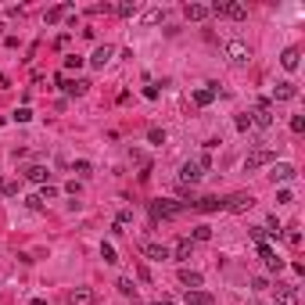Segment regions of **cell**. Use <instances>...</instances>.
Segmentation results:
<instances>
[{
	"instance_id": "1",
	"label": "cell",
	"mask_w": 305,
	"mask_h": 305,
	"mask_svg": "<svg viewBox=\"0 0 305 305\" xmlns=\"http://www.w3.org/2000/svg\"><path fill=\"white\" fill-rule=\"evenodd\" d=\"M223 58L230 61V65H244V61L251 58V47H248L244 40H226V43H223Z\"/></svg>"
},
{
	"instance_id": "2",
	"label": "cell",
	"mask_w": 305,
	"mask_h": 305,
	"mask_svg": "<svg viewBox=\"0 0 305 305\" xmlns=\"http://www.w3.org/2000/svg\"><path fill=\"white\" fill-rule=\"evenodd\" d=\"M183 212V201H169V197H158V201H151V216L155 219H173Z\"/></svg>"
},
{
	"instance_id": "3",
	"label": "cell",
	"mask_w": 305,
	"mask_h": 305,
	"mask_svg": "<svg viewBox=\"0 0 305 305\" xmlns=\"http://www.w3.org/2000/svg\"><path fill=\"white\" fill-rule=\"evenodd\" d=\"M205 176V169L197 165V158H190V162H183L180 165V187H194L197 180Z\"/></svg>"
},
{
	"instance_id": "4",
	"label": "cell",
	"mask_w": 305,
	"mask_h": 305,
	"mask_svg": "<svg viewBox=\"0 0 305 305\" xmlns=\"http://www.w3.org/2000/svg\"><path fill=\"white\" fill-rule=\"evenodd\" d=\"M258 258H262V266H266L269 273H280V269H284V258H280L277 251H273V248H269L266 241L258 244Z\"/></svg>"
},
{
	"instance_id": "5",
	"label": "cell",
	"mask_w": 305,
	"mask_h": 305,
	"mask_svg": "<svg viewBox=\"0 0 305 305\" xmlns=\"http://www.w3.org/2000/svg\"><path fill=\"white\" fill-rule=\"evenodd\" d=\"M269 162H273V151L258 147V151H251V155L244 158V173H255V169H262V165H269Z\"/></svg>"
},
{
	"instance_id": "6",
	"label": "cell",
	"mask_w": 305,
	"mask_h": 305,
	"mask_svg": "<svg viewBox=\"0 0 305 305\" xmlns=\"http://www.w3.org/2000/svg\"><path fill=\"white\" fill-rule=\"evenodd\" d=\"M248 208H255L251 194H230V197H226V212H237V216H241V212H248Z\"/></svg>"
},
{
	"instance_id": "7",
	"label": "cell",
	"mask_w": 305,
	"mask_h": 305,
	"mask_svg": "<svg viewBox=\"0 0 305 305\" xmlns=\"http://www.w3.org/2000/svg\"><path fill=\"white\" fill-rule=\"evenodd\" d=\"M68 305H97V291L94 287H75L68 295Z\"/></svg>"
},
{
	"instance_id": "8",
	"label": "cell",
	"mask_w": 305,
	"mask_h": 305,
	"mask_svg": "<svg viewBox=\"0 0 305 305\" xmlns=\"http://www.w3.org/2000/svg\"><path fill=\"white\" fill-rule=\"evenodd\" d=\"M273 295H277V305H298V287H291V284H277Z\"/></svg>"
},
{
	"instance_id": "9",
	"label": "cell",
	"mask_w": 305,
	"mask_h": 305,
	"mask_svg": "<svg viewBox=\"0 0 305 305\" xmlns=\"http://www.w3.org/2000/svg\"><path fill=\"white\" fill-rule=\"evenodd\" d=\"M144 255L151 258V262H165V258H173V251L165 248V244H158V241H147L144 244Z\"/></svg>"
},
{
	"instance_id": "10",
	"label": "cell",
	"mask_w": 305,
	"mask_h": 305,
	"mask_svg": "<svg viewBox=\"0 0 305 305\" xmlns=\"http://www.w3.org/2000/svg\"><path fill=\"white\" fill-rule=\"evenodd\" d=\"M112 58H115V47H112V43H101V47L90 54V65H94V68H104Z\"/></svg>"
},
{
	"instance_id": "11",
	"label": "cell",
	"mask_w": 305,
	"mask_h": 305,
	"mask_svg": "<svg viewBox=\"0 0 305 305\" xmlns=\"http://www.w3.org/2000/svg\"><path fill=\"white\" fill-rule=\"evenodd\" d=\"M197 212H223L226 208V197H216V194H208V197H197L194 201Z\"/></svg>"
},
{
	"instance_id": "12",
	"label": "cell",
	"mask_w": 305,
	"mask_h": 305,
	"mask_svg": "<svg viewBox=\"0 0 305 305\" xmlns=\"http://www.w3.org/2000/svg\"><path fill=\"white\" fill-rule=\"evenodd\" d=\"M180 284L187 287V291H197V287L205 284V277H201L197 269H187V266H183V269H180Z\"/></svg>"
},
{
	"instance_id": "13",
	"label": "cell",
	"mask_w": 305,
	"mask_h": 305,
	"mask_svg": "<svg viewBox=\"0 0 305 305\" xmlns=\"http://www.w3.org/2000/svg\"><path fill=\"white\" fill-rule=\"evenodd\" d=\"M295 97H298V86L291 79H284V83L273 86V101H295Z\"/></svg>"
},
{
	"instance_id": "14",
	"label": "cell",
	"mask_w": 305,
	"mask_h": 305,
	"mask_svg": "<svg viewBox=\"0 0 305 305\" xmlns=\"http://www.w3.org/2000/svg\"><path fill=\"white\" fill-rule=\"evenodd\" d=\"M269 176H273V183H287V180H295L298 173H295V165H291V162H277Z\"/></svg>"
},
{
	"instance_id": "15",
	"label": "cell",
	"mask_w": 305,
	"mask_h": 305,
	"mask_svg": "<svg viewBox=\"0 0 305 305\" xmlns=\"http://www.w3.org/2000/svg\"><path fill=\"white\" fill-rule=\"evenodd\" d=\"M169 251H173L176 262H187V258L194 255V241H190V237H183V241H176V248H169Z\"/></svg>"
},
{
	"instance_id": "16",
	"label": "cell",
	"mask_w": 305,
	"mask_h": 305,
	"mask_svg": "<svg viewBox=\"0 0 305 305\" xmlns=\"http://www.w3.org/2000/svg\"><path fill=\"white\" fill-rule=\"evenodd\" d=\"M280 65H284L287 72H295V68L302 65V51H298V47H284V54H280Z\"/></svg>"
},
{
	"instance_id": "17",
	"label": "cell",
	"mask_w": 305,
	"mask_h": 305,
	"mask_svg": "<svg viewBox=\"0 0 305 305\" xmlns=\"http://www.w3.org/2000/svg\"><path fill=\"white\" fill-rule=\"evenodd\" d=\"M223 18L244 22V18H248V7H244V4H237V0H226V7H223Z\"/></svg>"
},
{
	"instance_id": "18",
	"label": "cell",
	"mask_w": 305,
	"mask_h": 305,
	"mask_svg": "<svg viewBox=\"0 0 305 305\" xmlns=\"http://www.w3.org/2000/svg\"><path fill=\"white\" fill-rule=\"evenodd\" d=\"M25 180H29V183H40V187H43V183L51 180V169H47V165H29V169H25Z\"/></svg>"
},
{
	"instance_id": "19",
	"label": "cell",
	"mask_w": 305,
	"mask_h": 305,
	"mask_svg": "<svg viewBox=\"0 0 305 305\" xmlns=\"http://www.w3.org/2000/svg\"><path fill=\"white\" fill-rule=\"evenodd\" d=\"M183 14H187V22H205V18H212L205 4H187V7H183Z\"/></svg>"
},
{
	"instance_id": "20",
	"label": "cell",
	"mask_w": 305,
	"mask_h": 305,
	"mask_svg": "<svg viewBox=\"0 0 305 305\" xmlns=\"http://www.w3.org/2000/svg\"><path fill=\"white\" fill-rule=\"evenodd\" d=\"M75 7L72 4H58V7H51L47 14H43V22H47V25H54V22H61V18H65V14H72Z\"/></svg>"
},
{
	"instance_id": "21",
	"label": "cell",
	"mask_w": 305,
	"mask_h": 305,
	"mask_svg": "<svg viewBox=\"0 0 305 305\" xmlns=\"http://www.w3.org/2000/svg\"><path fill=\"white\" fill-rule=\"evenodd\" d=\"M212 101H216V90H212L208 83L194 90V104H201V108H208V104H212Z\"/></svg>"
},
{
	"instance_id": "22",
	"label": "cell",
	"mask_w": 305,
	"mask_h": 305,
	"mask_svg": "<svg viewBox=\"0 0 305 305\" xmlns=\"http://www.w3.org/2000/svg\"><path fill=\"white\" fill-rule=\"evenodd\" d=\"M86 90H90V79H68V83H65V94H68V97H83Z\"/></svg>"
},
{
	"instance_id": "23",
	"label": "cell",
	"mask_w": 305,
	"mask_h": 305,
	"mask_svg": "<svg viewBox=\"0 0 305 305\" xmlns=\"http://www.w3.org/2000/svg\"><path fill=\"white\" fill-rule=\"evenodd\" d=\"M112 11L119 14V18H133V14L140 11V4H136V0H122V4H115Z\"/></svg>"
},
{
	"instance_id": "24",
	"label": "cell",
	"mask_w": 305,
	"mask_h": 305,
	"mask_svg": "<svg viewBox=\"0 0 305 305\" xmlns=\"http://www.w3.org/2000/svg\"><path fill=\"white\" fill-rule=\"evenodd\" d=\"M183 302H187V305H212V295L208 291H187Z\"/></svg>"
},
{
	"instance_id": "25",
	"label": "cell",
	"mask_w": 305,
	"mask_h": 305,
	"mask_svg": "<svg viewBox=\"0 0 305 305\" xmlns=\"http://www.w3.org/2000/svg\"><path fill=\"white\" fill-rule=\"evenodd\" d=\"M251 126L269 129V126H273V112H251Z\"/></svg>"
},
{
	"instance_id": "26",
	"label": "cell",
	"mask_w": 305,
	"mask_h": 305,
	"mask_svg": "<svg viewBox=\"0 0 305 305\" xmlns=\"http://www.w3.org/2000/svg\"><path fill=\"white\" fill-rule=\"evenodd\" d=\"M115 287H119V295H122V298H133V295H136V287H133V280H129V277H119V280H115Z\"/></svg>"
},
{
	"instance_id": "27",
	"label": "cell",
	"mask_w": 305,
	"mask_h": 305,
	"mask_svg": "<svg viewBox=\"0 0 305 305\" xmlns=\"http://www.w3.org/2000/svg\"><path fill=\"white\" fill-rule=\"evenodd\" d=\"M83 65H86L83 54H65V68H68V72H79Z\"/></svg>"
},
{
	"instance_id": "28",
	"label": "cell",
	"mask_w": 305,
	"mask_h": 305,
	"mask_svg": "<svg viewBox=\"0 0 305 305\" xmlns=\"http://www.w3.org/2000/svg\"><path fill=\"white\" fill-rule=\"evenodd\" d=\"M208 237H212V226H208V223H197V226H194V234H190L194 244H197V241H208Z\"/></svg>"
},
{
	"instance_id": "29",
	"label": "cell",
	"mask_w": 305,
	"mask_h": 305,
	"mask_svg": "<svg viewBox=\"0 0 305 305\" xmlns=\"http://www.w3.org/2000/svg\"><path fill=\"white\" fill-rule=\"evenodd\" d=\"M101 258H104L108 266H115V262H119V255H115V248H112V241H104V244H101Z\"/></svg>"
},
{
	"instance_id": "30",
	"label": "cell",
	"mask_w": 305,
	"mask_h": 305,
	"mask_svg": "<svg viewBox=\"0 0 305 305\" xmlns=\"http://www.w3.org/2000/svg\"><path fill=\"white\" fill-rule=\"evenodd\" d=\"M234 126H237V133H248V129H251V115H248V112L237 115V119H234Z\"/></svg>"
},
{
	"instance_id": "31",
	"label": "cell",
	"mask_w": 305,
	"mask_h": 305,
	"mask_svg": "<svg viewBox=\"0 0 305 305\" xmlns=\"http://www.w3.org/2000/svg\"><path fill=\"white\" fill-rule=\"evenodd\" d=\"M162 22V7H151V11H144V25H158Z\"/></svg>"
},
{
	"instance_id": "32",
	"label": "cell",
	"mask_w": 305,
	"mask_h": 305,
	"mask_svg": "<svg viewBox=\"0 0 305 305\" xmlns=\"http://www.w3.org/2000/svg\"><path fill=\"white\" fill-rule=\"evenodd\" d=\"M58 197V187H51V183H43V190H40V201H54Z\"/></svg>"
},
{
	"instance_id": "33",
	"label": "cell",
	"mask_w": 305,
	"mask_h": 305,
	"mask_svg": "<svg viewBox=\"0 0 305 305\" xmlns=\"http://www.w3.org/2000/svg\"><path fill=\"white\" fill-rule=\"evenodd\" d=\"M90 169H94V165H90V162H72V173H79V176H90Z\"/></svg>"
},
{
	"instance_id": "34",
	"label": "cell",
	"mask_w": 305,
	"mask_h": 305,
	"mask_svg": "<svg viewBox=\"0 0 305 305\" xmlns=\"http://www.w3.org/2000/svg\"><path fill=\"white\" fill-rule=\"evenodd\" d=\"M147 140L155 144V147H162V144H165V129H151V133H147Z\"/></svg>"
},
{
	"instance_id": "35",
	"label": "cell",
	"mask_w": 305,
	"mask_h": 305,
	"mask_svg": "<svg viewBox=\"0 0 305 305\" xmlns=\"http://www.w3.org/2000/svg\"><path fill=\"white\" fill-rule=\"evenodd\" d=\"M291 133H305V115H291Z\"/></svg>"
},
{
	"instance_id": "36",
	"label": "cell",
	"mask_w": 305,
	"mask_h": 305,
	"mask_svg": "<svg viewBox=\"0 0 305 305\" xmlns=\"http://www.w3.org/2000/svg\"><path fill=\"white\" fill-rule=\"evenodd\" d=\"M291 201H295V194H291V190H287V187H284V190L277 194V205H291Z\"/></svg>"
},
{
	"instance_id": "37",
	"label": "cell",
	"mask_w": 305,
	"mask_h": 305,
	"mask_svg": "<svg viewBox=\"0 0 305 305\" xmlns=\"http://www.w3.org/2000/svg\"><path fill=\"white\" fill-rule=\"evenodd\" d=\"M11 119H14V122H29V119H33V112H29V108H18Z\"/></svg>"
},
{
	"instance_id": "38",
	"label": "cell",
	"mask_w": 305,
	"mask_h": 305,
	"mask_svg": "<svg viewBox=\"0 0 305 305\" xmlns=\"http://www.w3.org/2000/svg\"><path fill=\"white\" fill-rule=\"evenodd\" d=\"M251 287H255V291H269V280H266V277H255Z\"/></svg>"
},
{
	"instance_id": "39",
	"label": "cell",
	"mask_w": 305,
	"mask_h": 305,
	"mask_svg": "<svg viewBox=\"0 0 305 305\" xmlns=\"http://www.w3.org/2000/svg\"><path fill=\"white\" fill-rule=\"evenodd\" d=\"M287 244H291V248H298V244H302V234H298V230H287Z\"/></svg>"
},
{
	"instance_id": "40",
	"label": "cell",
	"mask_w": 305,
	"mask_h": 305,
	"mask_svg": "<svg viewBox=\"0 0 305 305\" xmlns=\"http://www.w3.org/2000/svg\"><path fill=\"white\" fill-rule=\"evenodd\" d=\"M129 219H133V212H129V208H122V212H119V219H115V223H119V226H126Z\"/></svg>"
},
{
	"instance_id": "41",
	"label": "cell",
	"mask_w": 305,
	"mask_h": 305,
	"mask_svg": "<svg viewBox=\"0 0 305 305\" xmlns=\"http://www.w3.org/2000/svg\"><path fill=\"white\" fill-rule=\"evenodd\" d=\"M248 230H251V237H255L258 244H262V241H266V230H262V226H248Z\"/></svg>"
},
{
	"instance_id": "42",
	"label": "cell",
	"mask_w": 305,
	"mask_h": 305,
	"mask_svg": "<svg viewBox=\"0 0 305 305\" xmlns=\"http://www.w3.org/2000/svg\"><path fill=\"white\" fill-rule=\"evenodd\" d=\"M144 97L147 101H158V86H144Z\"/></svg>"
},
{
	"instance_id": "43",
	"label": "cell",
	"mask_w": 305,
	"mask_h": 305,
	"mask_svg": "<svg viewBox=\"0 0 305 305\" xmlns=\"http://www.w3.org/2000/svg\"><path fill=\"white\" fill-rule=\"evenodd\" d=\"M25 205H29V208H43V201H40V194H33V197H25Z\"/></svg>"
},
{
	"instance_id": "44",
	"label": "cell",
	"mask_w": 305,
	"mask_h": 305,
	"mask_svg": "<svg viewBox=\"0 0 305 305\" xmlns=\"http://www.w3.org/2000/svg\"><path fill=\"white\" fill-rule=\"evenodd\" d=\"M29 305H47V302H43V298H33V302H29Z\"/></svg>"
},
{
	"instance_id": "45",
	"label": "cell",
	"mask_w": 305,
	"mask_h": 305,
	"mask_svg": "<svg viewBox=\"0 0 305 305\" xmlns=\"http://www.w3.org/2000/svg\"><path fill=\"white\" fill-rule=\"evenodd\" d=\"M151 305H176V302H151Z\"/></svg>"
},
{
	"instance_id": "46",
	"label": "cell",
	"mask_w": 305,
	"mask_h": 305,
	"mask_svg": "<svg viewBox=\"0 0 305 305\" xmlns=\"http://www.w3.org/2000/svg\"><path fill=\"white\" fill-rule=\"evenodd\" d=\"M0 194H4V180H0Z\"/></svg>"
}]
</instances>
